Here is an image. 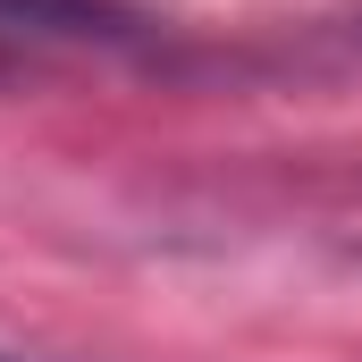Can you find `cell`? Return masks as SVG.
Returning <instances> with one entry per match:
<instances>
[{
    "mask_svg": "<svg viewBox=\"0 0 362 362\" xmlns=\"http://www.w3.org/2000/svg\"><path fill=\"white\" fill-rule=\"evenodd\" d=\"M144 17L118 8V0H0V59L17 51H110V42H135Z\"/></svg>",
    "mask_w": 362,
    "mask_h": 362,
    "instance_id": "cell-1",
    "label": "cell"
},
{
    "mask_svg": "<svg viewBox=\"0 0 362 362\" xmlns=\"http://www.w3.org/2000/svg\"><path fill=\"white\" fill-rule=\"evenodd\" d=\"M0 362H17V354H0Z\"/></svg>",
    "mask_w": 362,
    "mask_h": 362,
    "instance_id": "cell-2",
    "label": "cell"
}]
</instances>
